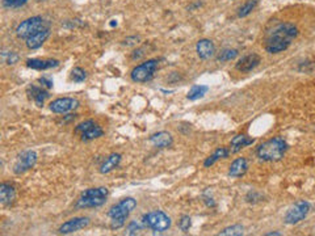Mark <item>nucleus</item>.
Masks as SVG:
<instances>
[{
    "label": "nucleus",
    "mask_w": 315,
    "mask_h": 236,
    "mask_svg": "<svg viewBox=\"0 0 315 236\" xmlns=\"http://www.w3.org/2000/svg\"><path fill=\"white\" fill-rule=\"evenodd\" d=\"M95 123H96L95 121H92V119H87V121H84V122H80V123H79V125L75 127V130H74V131H75V134H80L81 135V134L84 133V131H87L89 127H92V126L95 125Z\"/></svg>",
    "instance_id": "c756f323"
},
{
    "label": "nucleus",
    "mask_w": 315,
    "mask_h": 236,
    "mask_svg": "<svg viewBox=\"0 0 315 236\" xmlns=\"http://www.w3.org/2000/svg\"><path fill=\"white\" fill-rule=\"evenodd\" d=\"M252 143H253V139L248 138L247 135H244V134H238V135H235V137L231 139L230 152L236 154V152L240 151L242 148L247 147V146H249V144H252Z\"/></svg>",
    "instance_id": "412c9836"
},
{
    "label": "nucleus",
    "mask_w": 315,
    "mask_h": 236,
    "mask_svg": "<svg viewBox=\"0 0 315 236\" xmlns=\"http://www.w3.org/2000/svg\"><path fill=\"white\" fill-rule=\"evenodd\" d=\"M298 36L297 26L292 22H279L265 36L264 49L269 54H279L289 48Z\"/></svg>",
    "instance_id": "f257e3e1"
},
{
    "label": "nucleus",
    "mask_w": 315,
    "mask_h": 236,
    "mask_svg": "<svg viewBox=\"0 0 315 236\" xmlns=\"http://www.w3.org/2000/svg\"><path fill=\"white\" fill-rule=\"evenodd\" d=\"M46 28H50V24L46 20L42 19L41 16H33V17H29L18 24L16 28V36L18 38L26 40L30 36H33Z\"/></svg>",
    "instance_id": "20e7f679"
},
{
    "label": "nucleus",
    "mask_w": 315,
    "mask_h": 236,
    "mask_svg": "<svg viewBox=\"0 0 315 236\" xmlns=\"http://www.w3.org/2000/svg\"><path fill=\"white\" fill-rule=\"evenodd\" d=\"M38 83H41V85L44 87V88H53V85H54V81H53V79L50 78H46V76H42V78L38 79Z\"/></svg>",
    "instance_id": "72a5a7b5"
},
{
    "label": "nucleus",
    "mask_w": 315,
    "mask_h": 236,
    "mask_svg": "<svg viewBox=\"0 0 315 236\" xmlns=\"http://www.w3.org/2000/svg\"><path fill=\"white\" fill-rule=\"evenodd\" d=\"M78 107H79V100L74 97H61L50 103V111L57 115H65V113L73 112Z\"/></svg>",
    "instance_id": "9d476101"
},
{
    "label": "nucleus",
    "mask_w": 315,
    "mask_h": 236,
    "mask_svg": "<svg viewBox=\"0 0 315 236\" xmlns=\"http://www.w3.org/2000/svg\"><path fill=\"white\" fill-rule=\"evenodd\" d=\"M146 226L142 221H132L126 227V231H125V235H137L140 234Z\"/></svg>",
    "instance_id": "bb28decb"
},
{
    "label": "nucleus",
    "mask_w": 315,
    "mask_h": 236,
    "mask_svg": "<svg viewBox=\"0 0 315 236\" xmlns=\"http://www.w3.org/2000/svg\"><path fill=\"white\" fill-rule=\"evenodd\" d=\"M114 25H117V21H116V20H112V22H110V26H114Z\"/></svg>",
    "instance_id": "58836bf2"
},
{
    "label": "nucleus",
    "mask_w": 315,
    "mask_h": 236,
    "mask_svg": "<svg viewBox=\"0 0 315 236\" xmlns=\"http://www.w3.org/2000/svg\"><path fill=\"white\" fill-rule=\"evenodd\" d=\"M59 64L58 59H28L26 60V67H29L32 70H38V71H45L50 70V68H54Z\"/></svg>",
    "instance_id": "2eb2a0df"
},
{
    "label": "nucleus",
    "mask_w": 315,
    "mask_h": 236,
    "mask_svg": "<svg viewBox=\"0 0 315 236\" xmlns=\"http://www.w3.org/2000/svg\"><path fill=\"white\" fill-rule=\"evenodd\" d=\"M260 57L252 53V54H248V56L243 57L242 59H239L238 63L235 64V68L239 72H249L260 64Z\"/></svg>",
    "instance_id": "ddd939ff"
},
{
    "label": "nucleus",
    "mask_w": 315,
    "mask_h": 236,
    "mask_svg": "<svg viewBox=\"0 0 315 236\" xmlns=\"http://www.w3.org/2000/svg\"><path fill=\"white\" fill-rule=\"evenodd\" d=\"M122 160V156L120 155V154H110L108 158H105V160H104L103 163H101V166H100L99 171H100V174H109V172H112V171H114L116 168H117L118 166H120V163H121Z\"/></svg>",
    "instance_id": "6ab92c4d"
},
{
    "label": "nucleus",
    "mask_w": 315,
    "mask_h": 236,
    "mask_svg": "<svg viewBox=\"0 0 315 236\" xmlns=\"http://www.w3.org/2000/svg\"><path fill=\"white\" fill-rule=\"evenodd\" d=\"M286 150H288L286 140L281 137H276L260 144L256 148V156L263 162H279L284 158Z\"/></svg>",
    "instance_id": "f03ea898"
},
{
    "label": "nucleus",
    "mask_w": 315,
    "mask_h": 236,
    "mask_svg": "<svg viewBox=\"0 0 315 236\" xmlns=\"http://www.w3.org/2000/svg\"><path fill=\"white\" fill-rule=\"evenodd\" d=\"M248 170V163L245 158L235 159L229 167V176L231 177H242Z\"/></svg>",
    "instance_id": "aec40b11"
},
{
    "label": "nucleus",
    "mask_w": 315,
    "mask_h": 236,
    "mask_svg": "<svg viewBox=\"0 0 315 236\" xmlns=\"http://www.w3.org/2000/svg\"><path fill=\"white\" fill-rule=\"evenodd\" d=\"M28 95L36 103V105L38 108L44 107L45 100H48L50 97V93L44 87H36V85H30L29 88H28Z\"/></svg>",
    "instance_id": "a211bd4d"
},
{
    "label": "nucleus",
    "mask_w": 315,
    "mask_h": 236,
    "mask_svg": "<svg viewBox=\"0 0 315 236\" xmlns=\"http://www.w3.org/2000/svg\"><path fill=\"white\" fill-rule=\"evenodd\" d=\"M208 91H209V87H208V85H193L191 88V91L188 92L187 97L189 100H192V101H194V100H198L201 99V97H204V95H205Z\"/></svg>",
    "instance_id": "b1692460"
},
{
    "label": "nucleus",
    "mask_w": 315,
    "mask_h": 236,
    "mask_svg": "<svg viewBox=\"0 0 315 236\" xmlns=\"http://www.w3.org/2000/svg\"><path fill=\"white\" fill-rule=\"evenodd\" d=\"M150 143L157 148H168L172 146L173 138L172 135L167 131H159V133L153 134L150 137Z\"/></svg>",
    "instance_id": "dca6fc26"
},
{
    "label": "nucleus",
    "mask_w": 315,
    "mask_h": 236,
    "mask_svg": "<svg viewBox=\"0 0 315 236\" xmlns=\"http://www.w3.org/2000/svg\"><path fill=\"white\" fill-rule=\"evenodd\" d=\"M49 36H50V28H46V29L41 30L38 33L30 36L29 38H26L25 40L26 48L29 49V50H37V49H40L41 46L46 42Z\"/></svg>",
    "instance_id": "4468645a"
},
{
    "label": "nucleus",
    "mask_w": 315,
    "mask_h": 236,
    "mask_svg": "<svg viewBox=\"0 0 315 236\" xmlns=\"http://www.w3.org/2000/svg\"><path fill=\"white\" fill-rule=\"evenodd\" d=\"M238 57V50L236 49H224L222 52L218 54L217 59L220 60V62H230L233 59H235Z\"/></svg>",
    "instance_id": "a878e982"
},
{
    "label": "nucleus",
    "mask_w": 315,
    "mask_h": 236,
    "mask_svg": "<svg viewBox=\"0 0 315 236\" xmlns=\"http://www.w3.org/2000/svg\"><path fill=\"white\" fill-rule=\"evenodd\" d=\"M204 198H205L204 201H205V203L208 205V206H210V207L216 206V202L213 201V198H209V197H204Z\"/></svg>",
    "instance_id": "e433bc0d"
},
{
    "label": "nucleus",
    "mask_w": 315,
    "mask_h": 236,
    "mask_svg": "<svg viewBox=\"0 0 315 236\" xmlns=\"http://www.w3.org/2000/svg\"><path fill=\"white\" fill-rule=\"evenodd\" d=\"M87 79V72L80 67H75L71 71V80L74 83H83Z\"/></svg>",
    "instance_id": "c85d7f7f"
},
{
    "label": "nucleus",
    "mask_w": 315,
    "mask_h": 236,
    "mask_svg": "<svg viewBox=\"0 0 315 236\" xmlns=\"http://www.w3.org/2000/svg\"><path fill=\"white\" fill-rule=\"evenodd\" d=\"M260 198H261V196L256 192H249L248 194L245 196V201H247V202H252V203L257 202V201H259Z\"/></svg>",
    "instance_id": "f704fd0d"
},
{
    "label": "nucleus",
    "mask_w": 315,
    "mask_h": 236,
    "mask_svg": "<svg viewBox=\"0 0 315 236\" xmlns=\"http://www.w3.org/2000/svg\"><path fill=\"white\" fill-rule=\"evenodd\" d=\"M196 53H197V56L200 58L204 59V60H208V59L216 56V45H214L212 40L202 38L196 44Z\"/></svg>",
    "instance_id": "f8f14e48"
},
{
    "label": "nucleus",
    "mask_w": 315,
    "mask_h": 236,
    "mask_svg": "<svg viewBox=\"0 0 315 236\" xmlns=\"http://www.w3.org/2000/svg\"><path fill=\"white\" fill-rule=\"evenodd\" d=\"M158 67H159L158 59H149L133 68L130 72V78L136 83H147L154 78Z\"/></svg>",
    "instance_id": "423d86ee"
},
{
    "label": "nucleus",
    "mask_w": 315,
    "mask_h": 236,
    "mask_svg": "<svg viewBox=\"0 0 315 236\" xmlns=\"http://www.w3.org/2000/svg\"><path fill=\"white\" fill-rule=\"evenodd\" d=\"M28 0H1V3L5 8H20L25 5Z\"/></svg>",
    "instance_id": "473e14b6"
},
{
    "label": "nucleus",
    "mask_w": 315,
    "mask_h": 236,
    "mask_svg": "<svg viewBox=\"0 0 315 236\" xmlns=\"http://www.w3.org/2000/svg\"><path fill=\"white\" fill-rule=\"evenodd\" d=\"M265 235H267V236H272V235L280 236V235H281V234H280V233H268V234H265Z\"/></svg>",
    "instance_id": "4c0bfd02"
},
{
    "label": "nucleus",
    "mask_w": 315,
    "mask_h": 236,
    "mask_svg": "<svg viewBox=\"0 0 315 236\" xmlns=\"http://www.w3.org/2000/svg\"><path fill=\"white\" fill-rule=\"evenodd\" d=\"M309 211H310V203L306 201H298L294 206H292L286 211L284 222L286 225H297L308 217Z\"/></svg>",
    "instance_id": "6e6552de"
},
{
    "label": "nucleus",
    "mask_w": 315,
    "mask_h": 236,
    "mask_svg": "<svg viewBox=\"0 0 315 236\" xmlns=\"http://www.w3.org/2000/svg\"><path fill=\"white\" fill-rule=\"evenodd\" d=\"M142 222L147 229L153 230L154 233H165L171 227V218L164 211L155 210L143 215Z\"/></svg>",
    "instance_id": "39448f33"
},
{
    "label": "nucleus",
    "mask_w": 315,
    "mask_h": 236,
    "mask_svg": "<svg viewBox=\"0 0 315 236\" xmlns=\"http://www.w3.org/2000/svg\"><path fill=\"white\" fill-rule=\"evenodd\" d=\"M257 4H259V0H247L242 7L239 8V17H245V16H248L249 13L255 9V7H256Z\"/></svg>",
    "instance_id": "393cba45"
},
{
    "label": "nucleus",
    "mask_w": 315,
    "mask_h": 236,
    "mask_svg": "<svg viewBox=\"0 0 315 236\" xmlns=\"http://www.w3.org/2000/svg\"><path fill=\"white\" fill-rule=\"evenodd\" d=\"M16 198V189L9 182H1L0 184V202L3 206L11 205Z\"/></svg>",
    "instance_id": "f3484780"
},
{
    "label": "nucleus",
    "mask_w": 315,
    "mask_h": 236,
    "mask_svg": "<svg viewBox=\"0 0 315 236\" xmlns=\"http://www.w3.org/2000/svg\"><path fill=\"white\" fill-rule=\"evenodd\" d=\"M244 234V229H243V226L240 225H234V226H230V227H226L221 231L218 235H222V236H240Z\"/></svg>",
    "instance_id": "cd10ccee"
},
{
    "label": "nucleus",
    "mask_w": 315,
    "mask_h": 236,
    "mask_svg": "<svg viewBox=\"0 0 315 236\" xmlns=\"http://www.w3.org/2000/svg\"><path fill=\"white\" fill-rule=\"evenodd\" d=\"M138 41H140V37H137V36H133V37L125 38V40L122 41V44L126 45V46H133V45L138 44Z\"/></svg>",
    "instance_id": "c9c22d12"
},
{
    "label": "nucleus",
    "mask_w": 315,
    "mask_h": 236,
    "mask_svg": "<svg viewBox=\"0 0 315 236\" xmlns=\"http://www.w3.org/2000/svg\"><path fill=\"white\" fill-rule=\"evenodd\" d=\"M103 135H104V130L101 129L97 123H95V125L92 126V127H89L87 131H84V133L81 134L80 137L83 142H91V140L97 139V138L103 137Z\"/></svg>",
    "instance_id": "5701e85b"
},
{
    "label": "nucleus",
    "mask_w": 315,
    "mask_h": 236,
    "mask_svg": "<svg viewBox=\"0 0 315 236\" xmlns=\"http://www.w3.org/2000/svg\"><path fill=\"white\" fill-rule=\"evenodd\" d=\"M137 207V201L132 197H126V198L121 199L120 202L110 207L108 211V217L110 219H124L126 221L134 209Z\"/></svg>",
    "instance_id": "0eeeda50"
},
{
    "label": "nucleus",
    "mask_w": 315,
    "mask_h": 236,
    "mask_svg": "<svg viewBox=\"0 0 315 236\" xmlns=\"http://www.w3.org/2000/svg\"><path fill=\"white\" fill-rule=\"evenodd\" d=\"M108 189L105 186L99 188H89L80 194L75 206L78 209H92V207L103 206L108 198Z\"/></svg>",
    "instance_id": "7ed1b4c3"
},
{
    "label": "nucleus",
    "mask_w": 315,
    "mask_h": 236,
    "mask_svg": "<svg viewBox=\"0 0 315 236\" xmlns=\"http://www.w3.org/2000/svg\"><path fill=\"white\" fill-rule=\"evenodd\" d=\"M179 227H180V230L183 231V233L187 234L192 227L191 217H188V215H183V217H181V219H180V222H179Z\"/></svg>",
    "instance_id": "7c9ffc66"
},
{
    "label": "nucleus",
    "mask_w": 315,
    "mask_h": 236,
    "mask_svg": "<svg viewBox=\"0 0 315 236\" xmlns=\"http://www.w3.org/2000/svg\"><path fill=\"white\" fill-rule=\"evenodd\" d=\"M1 57H3V60L7 63V64H15L18 60V56L15 52H4L3 54H1Z\"/></svg>",
    "instance_id": "2f4dec72"
},
{
    "label": "nucleus",
    "mask_w": 315,
    "mask_h": 236,
    "mask_svg": "<svg viewBox=\"0 0 315 236\" xmlns=\"http://www.w3.org/2000/svg\"><path fill=\"white\" fill-rule=\"evenodd\" d=\"M37 163V154L32 150L24 151L17 156L15 164H13V174L22 175L32 170Z\"/></svg>",
    "instance_id": "1a4fd4ad"
},
{
    "label": "nucleus",
    "mask_w": 315,
    "mask_h": 236,
    "mask_svg": "<svg viewBox=\"0 0 315 236\" xmlns=\"http://www.w3.org/2000/svg\"><path fill=\"white\" fill-rule=\"evenodd\" d=\"M91 223L89 218L88 217H77L73 218L70 221L65 222L61 227L58 229V233L62 234V235H69V234H74L79 231V230H83L85 227H88Z\"/></svg>",
    "instance_id": "9b49d317"
},
{
    "label": "nucleus",
    "mask_w": 315,
    "mask_h": 236,
    "mask_svg": "<svg viewBox=\"0 0 315 236\" xmlns=\"http://www.w3.org/2000/svg\"><path fill=\"white\" fill-rule=\"evenodd\" d=\"M229 154H230V150H229V148H226V147L217 148L216 151L213 152L212 155H210L209 158L206 159L205 162H204V167H206V168H208V167L213 166V164H214L216 162H218L220 159L228 158Z\"/></svg>",
    "instance_id": "4be33fe9"
}]
</instances>
